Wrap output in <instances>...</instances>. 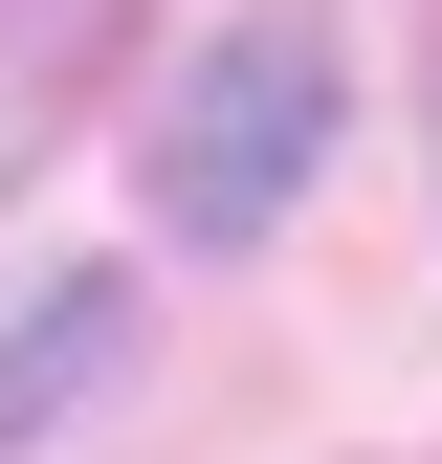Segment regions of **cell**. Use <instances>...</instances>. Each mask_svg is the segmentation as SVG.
Listing matches in <instances>:
<instances>
[{"mask_svg": "<svg viewBox=\"0 0 442 464\" xmlns=\"http://www.w3.org/2000/svg\"><path fill=\"white\" fill-rule=\"evenodd\" d=\"M310 178H332V23L265 0V23H221L178 67V111H155V221H178V244H265Z\"/></svg>", "mask_w": 442, "mask_h": 464, "instance_id": "6da1fadb", "label": "cell"}, {"mask_svg": "<svg viewBox=\"0 0 442 464\" xmlns=\"http://www.w3.org/2000/svg\"><path fill=\"white\" fill-rule=\"evenodd\" d=\"M110 354H133V287H44V310L0 332V442H44V420L110 376Z\"/></svg>", "mask_w": 442, "mask_h": 464, "instance_id": "7a4b0ae2", "label": "cell"}, {"mask_svg": "<svg viewBox=\"0 0 442 464\" xmlns=\"http://www.w3.org/2000/svg\"><path fill=\"white\" fill-rule=\"evenodd\" d=\"M89 23H110V0H0V89H23V111H44V67H67V44H89Z\"/></svg>", "mask_w": 442, "mask_h": 464, "instance_id": "3957f363", "label": "cell"}]
</instances>
